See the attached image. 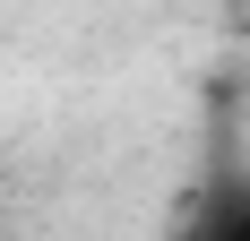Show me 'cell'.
Returning a JSON list of instances; mask_svg holds the SVG:
<instances>
[{"instance_id": "cell-1", "label": "cell", "mask_w": 250, "mask_h": 241, "mask_svg": "<svg viewBox=\"0 0 250 241\" xmlns=\"http://www.w3.org/2000/svg\"><path fill=\"white\" fill-rule=\"evenodd\" d=\"M190 241H250V181H233V198H216Z\"/></svg>"}]
</instances>
